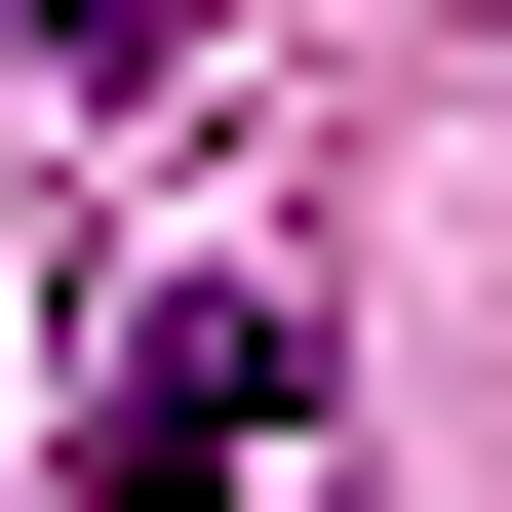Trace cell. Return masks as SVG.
<instances>
[{
    "mask_svg": "<svg viewBox=\"0 0 512 512\" xmlns=\"http://www.w3.org/2000/svg\"><path fill=\"white\" fill-rule=\"evenodd\" d=\"M276 434H316V316H276V276H197V316L79 355V473H276Z\"/></svg>",
    "mask_w": 512,
    "mask_h": 512,
    "instance_id": "obj_1",
    "label": "cell"
},
{
    "mask_svg": "<svg viewBox=\"0 0 512 512\" xmlns=\"http://www.w3.org/2000/svg\"><path fill=\"white\" fill-rule=\"evenodd\" d=\"M0 40H40L79 119H158V79H237V0H0Z\"/></svg>",
    "mask_w": 512,
    "mask_h": 512,
    "instance_id": "obj_2",
    "label": "cell"
}]
</instances>
